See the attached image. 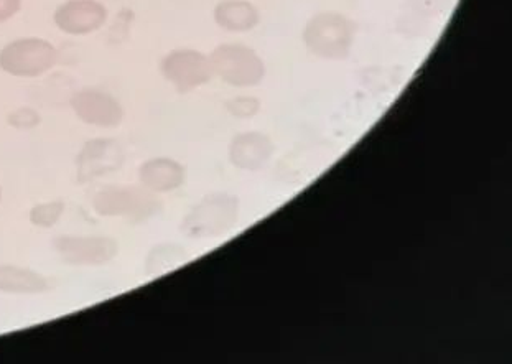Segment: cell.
Wrapping results in <instances>:
<instances>
[{
	"label": "cell",
	"instance_id": "cell-7",
	"mask_svg": "<svg viewBox=\"0 0 512 364\" xmlns=\"http://www.w3.org/2000/svg\"><path fill=\"white\" fill-rule=\"evenodd\" d=\"M160 73L178 93L183 94L205 86L215 76L210 56L191 48H178L163 56Z\"/></svg>",
	"mask_w": 512,
	"mask_h": 364
},
{
	"label": "cell",
	"instance_id": "cell-18",
	"mask_svg": "<svg viewBox=\"0 0 512 364\" xmlns=\"http://www.w3.org/2000/svg\"><path fill=\"white\" fill-rule=\"evenodd\" d=\"M24 5V0H0V25L14 19Z\"/></svg>",
	"mask_w": 512,
	"mask_h": 364
},
{
	"label": "cell",
	"instance_id": "cell-6",
	"mask_svg": "<svg viewBox=\"0 0 512 364\" xmlns=\"http://www.w3.org/2000/svg\"><path fill=\"white\" fill-rule=\"evenodd\" d=\"M236 216L238 205L231 196H206L183 220L182 231L188 238H215L231 229Z\"/></svg>",
	"mask_w": 512,
	"mask_h": 364
},
{
	"label": "cell",
	"instance_id": "cell-16",
	"mask_svg": "<svg viewBox=\"0 0 512 364\" xmlns=\"http://www.w3.org/2000/svg\"><path fill=\"white\" fill-rule=\"evenodd\" d=\"M7 124L14 127L17 131H32L42 124V116L37 109L30 106H22V108L14 109L7 116Z\"/></svg>",
	"mask_w": 512,
	"mask_h": 364
},
{
	"label": "cell",
	"instance_id": "cell-17",
	"mask_svg": "<svg viewBox=\"0 0 512 364\" xmlns=\"http://www.w3.org/2000/svg\"><path fill=\"white\" fill-rule=\"evenodd\" d=\"M261 108V103L254 98H238L228 103L231 114L238 117H251Z\"/></svg>",
	"mask_w": 512,
	"mask_h": 364
},
{
	"label": "cell",
	"instance_id": "cell-13",
	"mask_svg": "<svg viewBox=\"0 0 512 364\" xmlns=\"http://www.w3.org/2000/svg\"><path fill=\"white\" fill-rule=\"evenodd\" d=\"M259 20V10L246 0H223L216 5L215 22L226 32H249Z\"/></svg>",
	"mask_w": 512,
	"mask_h": 364
},
{
	"label": "cell",
	"instance_id": "cell-3",
	"mask_svg": "<svg viewBox=\"0 0 512 364\" xmlns=\"http://www.w3.org/2000/svg\"><path fill=\"white\" fill-rule=\"evenodd\" d=\"M303 40L308 50L320 58L343 60L353 47L354 25L345 15L323 12L308 22Z\"/></svg>",
	"mask_w": 512,
	"mask_h": 364
},
{
	"label": "cell",
	"instance_id": "cell-11",
	"mask_svg": "<svg viewBox=\"0 0 512 364\" xmlns=\"http://www.w3.org/2000/svg\"><path fill=\"white\" fill-rule=\"evenodd\" d=\"M140 187L154 195L172 193L185 182V168L177 160L167 157H155L145 160L139 167Z\"/></svg>",
	"mask_w": 512,
	"mask_h": 364
},
{
	"label": "cell",
	"instance_id": "cell-4",
	"mask_svg": "<svg viewBox=\"0 0 512 364\" xmlns=\"http://www.w3.org/2000/svg\"><path fill=\"white\" fill-rule=\"evenodd\" d=\"M61 262L73 267L106 266L119 254L116 239L106 234H61L53 239Z\"/></svg>",
	"mask_w": 512,
	"mask_h": 364
},
{
	"label": "cell",
	"instance_id": "cell-14",
	"mask_svg": "<svg viewBox=\"0 0 512 364\" xmlns=\"http://www.w3.org/2000/svg\"><path fill=\"white\" fill-rule=\"evenodd\" d=\"M269 140L261 134H243L231 144V160L241 168H256L269 157Z\"/></svg>",
	"mask_w": 512,
	"mask_h": 364
},
{
	"label": "cell",
	"instance_id": "cell-5",
	"mask_svg": "<svg viewBox=\"0 0 512 364\" xmlns=\"http://www.w3.org/2000/svg\"><path fill=\"white\" fill-rule=\"evenodd\" d=\"M210 61L216 76L238 88L257 86L266 75L261 56L244 45H221L213 50Z\"/></svg>",
	"mask_w": 512,
	"mask_h": 364
},
{
	"label": "cell",
	"instance_id": "cell-19",
	"mask_svg": "<svg viewBox=\"0 0 512 364\" xmlns=\"http://www.w3.org/2000/svg\"><path fill=\"white\" fill-rule=\"evenodd\" d=\"M0 205H2V187H0Z\"/></svg>",
	"mask_w": 512,
	"mask_h": 364
},
{
	"label": "cell",
	"instance_id": "cell-2",
	"mask_svg": "<svg viewBox=\"0 0 512 364\" xmlns=\"http://www.w3.org/2000/svg\"><path fill=\"white\" fill-rule=\"evenodd\" d=\"M159 200L144 187L132 185H108L93 196V210L101 218L142 223L159 211Z\"/></svg>",
	"mask_w": 512,
	"mask_h": 364
},
{
	"label": "cell",
	"instance_id": "cell-15",
	"mask_svg": "<svg viewBox=\"0 0 512 364\" xmlns=\"http://www.w3.org/2000/svg\"><path fill=\"white\" fill-rule=\"evenodd\" d=\"M65 201H40L28 211V221L38 229L55 228L65 215Z\"/></svg>",
	"mask_w": 512,
	"mask_h": 364
},
{
	"label": "cell",
	"instance_id": "cell-8",
	"mask_svg": "<svg viewBox=\"0 0 512 364\" xmlns=\"http://www.w3.org/2000/svg\"><path fill=\"white\" fill-rule=\"evenodd\" d=\"M71 111L83 124L98 129H116L126 116L121 101L106 89L86 86L70 99Z\"/></svg>",
	"mask_w": 512,
	"mask_h": 364
},
{
	"label": "cell",
	"instance_id": "cell-12",
	"mask_svg": "<svg viewBox=\"0 0 512 364\" xmlns=\"http://www.w3.org/2000/svg\"><path fill=\"white\" fill-rule=\"evenodd\" d=\"M50 287L47 277L17 264H0V294L40 295Z\"/></svg>",
	"mask_w": 512,
	"mask_h": 364
},
{
	"label": "cell",
	"instance_id": "cell-1",
	"mask_svg": "<svg viewBox=\"0 0 512 364\" xmlns=\"http://www.w3.org/2000/svg\"><path fill=\"white\" fill-rule=\"evenodd\" d=\"M58 61L60 52L47 38H15L0 48V71L22 80H35L48 75Z\"/></svg>",
	"mask_w": 512,
	"mask_h": 364
},
{
	"label": "cell",
	"instance_id": "cell-10",
	"mask_svg": "<svg viewBox=\"0 0 512 364\" xmlns=\"http://www.w3.org/2000/svg\"><path fill=\"white\" fill-rule=\"evenodd\" d=\"M124 164V150L116 140H88L76 157L78 182L91 183L109 173L116 172Z\"/></svg>",
	"mask_w": 512,
	"mask_h": 364
},
{
	"label": "cell",
	"instance_id": "cell-9",
	"mask_svg": "<svg viewBox=\"0 0 512 364\" xmlns=\"http://www.w3.org/2000/svg\"><path fill=\"white\" fill-rule=\"evenodd\" d=\"M109 10L101 0H65L53 12V24L70 37H88L108 24Z\"/></svg>",
	"mask_w": 512,
	"mask_h": 364
}]
</instances>
